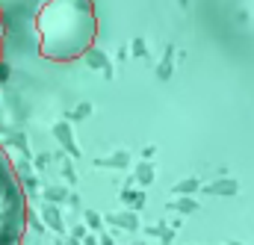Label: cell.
Masks as SVG:
<instances>
[{
  "label": "cell",
  "mask_w": 254,
  "mask_h": 245,
  "mask_svg": "<svg viewBox=\"0 0 254 245\" xmlns=\"http://www.w3.org/2000/svg\"><path fill=\"white\" fill-rule=\"evenodd\" d=\"M39 51L54 62L83 57L98 33L92 0H48L36 18Z\"/></svg>",
  "instance_id": "obj_1"
},
{
  "label": "cell",
  "mask_w": 254,
  "mask_h": 245,
  "mask_svg": "<svg viewBox=\"0 0 254 245\" xmlns=\"http://www.w3.org/2000/svg\"><path fill=\"white\" fill-rule=\"evenodd\" d=\"M0 60H3V18H0Z\"/></svg>",
  "instance_id": "obj_3"
},
{
  "label": "cell",
  "mask_w": 254,
  "mask_h": 245,
  "mask_svg": "<svg viewBox=\"0 0 254 245\" xmlns=\"http://www.w3.org/2000/svg\"><path fill=\"white\" fill-rule=\"evenodd\" d=\"M27 234V198L0 148V245H21Z\"/></svg>",
  "instance_id": "obj_2"
}]
</instances>
